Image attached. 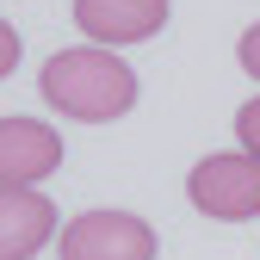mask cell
Segmentation results:
<instances>
[{
    "mask_svg": "<svg viewBox=\"0 0 260 260\" xmlns=\"http://www.w3.org/2000/svg\"><path fill=\"white\" fill-rule=\"evenodd\" d=\"M75 25L87 31V44L124 50V44H149L168 25V0H75Z\"/></svg>",
    "mask_w": 260,
    "mask_h": 260,
    "instance_id": "277c9868",
    "label": "cell"
},
{
    "mask_svg": "<svg viewBox=\"0 0 260 260\" xmlns=\"http://www.w3.org/2000/svg\"><path fill=\"white\" fill-rule=\"evenodd\" d=\"M38 93L50 100V112L62 118H81V124H112L137 106V69L118 62L100 44H69V50H50Z\"/></svg>",
    "mask_w": 260,
    "mask_h": 260,
    "instance_id": "6da1fadb",
    "label": "cell"
},
{
    "mask_svg": "<svg viewBox=\"0 0 260 260\" xmlns=\"http://www.w3.org/2000/svg\"><path fill=\"white\" fill-rule=\"evenodd\" d=\"M155 223L137 211H81L62 223L56 260H155Z\"/></svg>",
    "mask_w": 260,
    "mask_h": 260,
    "instance_id": "3957f363",
    "label": "cell"
},
{
    "mask_svg": "<svg viewBox=\"0 0 260 260\" xmlns=\"http://www.w3.org/2000/svg\"><path fill=\"white\" fill-rule=\"evenodd\" d=\"M13 69H19V31H13L7 19H0V81H7Z\"/></svg>",
    "mask_w": 260,
    "mask_h": 260,
    "instance_id": "9c48e42d",
    "label": "cell"
},
{
    "mask_svg": "<svg viewBox=\"0 0 260 260\" xmlns=\"http://www.w3.org/2000/svg\"><path fill=\"white\" fill-rule=\"evenodd\" d=\"M62 168V137L44 118H0V186H38Z\"/></svg>",
    "mask_w": 260,
    "mask_h": 260,
    "instance_id": "5b68a950",
    "label": "cell"
},
{
    "mask_svg": "<svg viewBox=\"0 0 260 260\" xmlns=\"http://www.w3.org/2000/svg\"><path fill=\"white\" fill-rule=\"evenodd\" d=\"M236 62H242V69H248V75L260 81V19H254V25L242 31V44H236Z\"/></svg>",
    "mask_w": 260,
    "mask_h": 260,
    "instance_id": "ba28073f",
    "label": "cell"
},
{
    "mask_svg": "<svg viewBox=\"0 0 260 260\" xmlns=\"http://www.w3.org/2000/svg\"><path fill=\"white\" fill-rule=\"evenodd\" d=\"M56 230V205L38 186H0V260H38Z\"/></svg>",
    "mask_w": 260,
    "mask_h": 260,
    "instance_id": "8992f818",
    "label": "cell"
},
{
    "mask_svg": "<svg viewBox=\"0 0 260 260\" xmlns=\"http://www.w3.org/2000/svg\"><path fill=\"white\" fill-rule=\"evenodd\" d=\"M186 199L211 223H248V217H260V161L248 149H223V155L192 161Z\"/></svg>",
    "mask_w": 260,
    "mask_h": 260,
    "instance_id": "7a4b0ae2",
    "label": "cell"
},
{
    "mask_svg": "<svg viewBox=\"0 0 260 260\" xmlns=\"http://www.w3.org/2000/svg\"><path fill=\"white\" fill-rule=\"evenodd\" d=\"M236 143L260 161V93H254L248 106H236Z\"/></svg>",
    "mask_w": 260,
    "mask_h": 260,
    "instance_id": "52a82bcc",
    "label": "cell"
}]
</instances>
